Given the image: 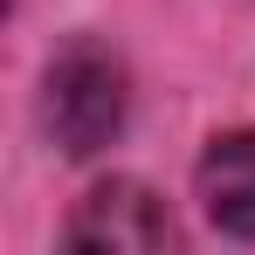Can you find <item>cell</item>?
I'll return each mask as SVG.
<instances>
[{
	"mask_svg": "<svg viewBox=\"0 0 255 255\" xmlns=\"http://www.w3.org/2000/svg\"><path fill=\"white\" fill-rule=\"evenodd\" d=\"M172 242H179V228H172L166 200L138 179H104L69 214V249H83V255H152Z\"/></svg>",
	"mask_w": 255,
	"mask_h": 255,
	"instance_id": "7a4b0ae2",
	"label": "cell"
},
{
	"mask_svg": "<svg viewBox=\"0 0 255 255\" xmlns=\"http://www.w3.org/2000/svg\"><path fill=\"white\" fill-rule=\"evenodd\" d=\"M125 62L111 55L104 42H76L48 62V83H42V125L48 138L69 152V159H90L104 152L118 131H125Z\"/></svg>",
	"mask_w": 255,
	"mask_h": 255,
	"instance_id": "6da1fadb",
	"label": "cell"
},
{
	"mask_svg": "<svg viewBox=\"0 0 255 255\" xmlns=\"http://www.w3.org/2000/svg\"><path fill=\"white\" fill-rule=\"evenodd\" d=\"M193 186H200V207H207V221L221 228V235L255 242V131L214 138L207 152H200Z\"/></svg>",
	"mask_w": 255,
	"mask_h": 255,
	"instance_id": "3957f363",
	"label": "cell"
}]
</instances>
